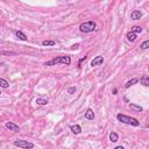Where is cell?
I'll use <instances>...</instances> for the list:
<instances>
[{
  "label": "cell",
  "mask_w": 149,
  "mask_h": 149,
  "mask_svg": "<svg viewBox=\"0 0 149 149\" xmlns=\"http://www.w3.org/2000/svg\"><path fill=\"white\" fill-rule=\"evenodd\" d=\"M57 63H63L65 65H70L71 64V57L70 56H60V57H56L51 61H48L44 63L46 66H51V65H55Z\"/></svg>",
  "instance_id": "cell-1"
},
{
  "label": "cell",
  "mask_w": 149,
  "mask_h": 149,
  "mask_svg": "<svg viewBox=\"0 0 149 149\" xmlns=\"http://www.w3.org/2000/svg\"><path fill=\"white\" fill-rule=\"evenodd\" d=\"M117 118L119 121H121V122H123V123H127V125H132V126H135V127H138L139 125H140V122H139L136 119L127 117V115L121 114V113H119V114L117 115Z\"/></svg>",
  "instance_id": "cell-2"
},
{
  "label": "cell",
  "mask_w": 149,
  "mask_h": 149,
  "mask_svg": "<svg viewBox=\"0 0 149 149\" xmlns=\"http://www.w3.org/2000/svg\"><path fill=\"white\" fill-rule=\"evenodd\" d=\"M96 29H97V23L95 21H87V22H84L79 26V30L82 33H91Z\"/></svg>",
  "instance_id": "cell-3"
},
{
  "label": "cell",
  "mask_w": 149,
  "mask_h": 149,
  "mask_svg": "<svg viewBox=\"0 0 149 149\" xmlns=\"http://www.w3.org/2000/svg\"><path fill=\"white\" fill-rule=\"evenodd\" d=\"M14 146L19 147V148H21V149H32V148H34V143L28 142V141H26V140H16V141H14Z\"/></svg>",
  "instance_id": "cell-4"
},
{
  "label": "cell",
  "mask_w": 149,
  "mask_h": 149,
  "mask_svg": "<svg viewBox=\"0 0 149 149\" xmlns=\"http://www.w3.org/2000/svg\"><path fill=\"white\" fill-rule=\"evenodd\" d=\"M103 63H104L103 56H96L91 62V66H99V65H103Z\"/></svg>",
  "instance_id": "cell-5"
},
{
  "label": "cell",
  "mask_w": 149,
  "mask_h": 149,
  "mask_svg": "<svg viewBox=\"0 0 149 149\" xmlns=\"http://www.w3.org/2000/svg\"><path fill=\"white\" fill-rule=\"evenodd\" d=\"M6 128L9 129V131H12V132H19L20 131V127L17 126V125H15V123L13 122H6Z\"/></svg>",
  "instance_id": "cell-6"
},
{
  "label": "cell",
  "mask_w": 149,
  "mask_h": 149,
  "mask_svg": "<svg viewBox=\"0 0 149 149\" xmlns=\"http://www.w3.org/2000/svg\"><path fill=\"white\" fill-rule=\"evenodd\" d=\"M141 16H142V12L141 11H133L131 13V19L132 20H139Z\"/></svg>",
  "instance_id": "cell-7"
},
{
  "label": "cell",
  "mask_w": 149,
  "mask_h": 149,
  "mask_svg": "<svg viewBox=\"0 0 149 149\" xmlns=\"http://www.w3.org/2000/svg\"><path fill=\"white\" fill-rule=\"evenodd\" d=\"M85 119H87V120H93L95 119V113L91 108H89L85 112Z\"/></svg>",
  "instance_id": "cell-8"
},
{
  "label": "cell",
  "mask_w": 149,
  "mask_h": 149,
  "mask_svg": "<svg viewBox=\"0 0 149 149\" xmlns=\"http://www.w3.org/2000/svg\"><path fill=\"white\" fill-rule=\"evenodd\" d=\"M71 132L73 133V134H79L80 132H82V127L79 126V125H73V126H71Z\"/></svg>",
  "instance_id": "cell-9"
},
{
  "label": "cell",
  "mask_w": 149,
  "mask_h": 149,
  "mask_svg": "<svg viewBox=\"0 0 149 149\" xmlns=\"http://www.w3.org/2000/svg\"><path fill=\"white\" fill-rule=\"evenodd\" d=\"M140 82L143 84L144 86H149V77L147 74H143V76L140 78Z\"/></svg>",
  "instance_id": "cell-10"
},
{
  "label": "cell",
  "mask_w": 149,
  "mask_h": 149,
  "mask_svg": "<svg viewBox=\"0 0 149 149\" xmlns=\"http://www.w3.org/2000/svg\"><path fill=\"white\" fill-rule=\"evenodd\" d=\"M15 36L19 37V39H20V40H22V41H26L27 40V36L23 34L21 30H15Z\"/></svg>",
  "instance_id": "cell-11"
},
{
  "label": "cell",
  "mask_w": 149,
  "mask_h": 149,
  "mask_svg": "<svg viewBox=\"0 0 149 149\" xmlns=\"http://www.w3.org/2000/svg\"><path fill=\"white\" fill-rule=\"evenodd\" d=\"M48 98H37L36 99V104L37 105H47L48 104Z\"/></svg>",
  "instance_id": "cell-12"
},
{
  "label": "cell",
  "mask_w": 149,
  "mask_h": 149,
  "mask_svg": "<svg viewBox=\"0 0 149 149\" xmlns=\"http://www.w3.org/2000/svg\"><path fill=\"white\" fill-rule=\"evenodd\" d=\"M131 32L134 33L135 35H136V34H140V33L142 32V28H141L140 26H133L132 29H131Z\"/></svg>",
  "instance_id": "cell-13"
},
{
  "label": "cell",
  "mask_w": 149,
  "mask_h": 149,
  "mask_svg": "<svg viewBox=\"0 0 149 149\" xmlns=\"http://www.w3.org/2000/svg\"><path fill=\"white\" fill-rule=\"evenodd\" d=\"M138 82H139L138 78H133L132 80H128V82H127L126 85H125V87H126V89H128V87H131V85H134V84H136Z\"/></svg>",
  "instance_id": "cell-14"
},
{
  "label": "cell",
  "mask_w": 149,
  "mask_h": 149,
  "mask_svg": "<svg viewBox=\"0 0 149 149\" xmlns=\"http://www.w3.org/2000/svg\"><path fill=\"white\" fill-rule=\"evenodd\" d=\"M127 40H128L129 42H134V41L136 40V35H135L134 33L129 32L128 34H127Z\"/></svg>",
  "instance_id": "cell-15"
},
{
  "label": "cell",
  "mask_w": 149,
  "mask_h": 149,
  "mask_svg": "<svg viewBox=\"0 0 149 149\" xmlns=\"http://www.w3.org/2000/svg\"><path fill=\"white\" fill-rule=\"evenodd\" d=\"M129 108L133 109V111H135V112H141L142 111V107L138 106V105H135V104H129Z\"/></svg>",
  "instance_id": "cell-16"
},
{
  "label": "cell",
  "mask_w": 149,
  "mask_h": 149,
  "mask_svg": "<svg viewBox=\"0 0 149 149\" xmlns=\"http://www.w3.org/2000/svg\"><path fill=\"white\" fill-rule=\"evenodd\" d=\"M109 140H111L112 142H117V141L119 140V136H118V134H117V133L112 132L111 134H109Z\"/></svg>",
  "instance_id": "cell-17"
},
{
  "label": "cell",
  "mask_w": 149,
  "mask_h": 149,
  "mask_svg": "<svg viewBox=\"0 0 149 149\" xmlns=\"http://www.w3.org/2000/svg\"><path fill=\"white\" fill-rule=\"evenodd\" d=\"M0 86L4 87V89H7L9 86V83L6 79H4V78H0Z\"/></svg>",
  "instance_id": "cell-18"
},
{
  "label": "cell",
  "mask_w": 149,
  "mask_h": 149,
  "mask_svg": "<svg viewBox=\"0 0 149 149\" xmlns=\"http://www.w3.org/2000/svg\"><path fill=\"white\" fill-rule=\"evenodd\" d=\"M56 42L55 41H43L42 42V46L43 47H48V46H55Z\"/></svg>",
  "instance_id": "cell-19"
},
{
  "label": "cell",
  "mask_w": 149,
  "mask_h": 149,
  "mask_svg": "<svg viewBox=\"0 0 149 149\" xmlns=\"http://www.w3.org/2000/svg\"><path fill=\"white\" fill-rule=\"evenodd\" d=\"M148 48H149V41L148 40L144 41V42L140 46V49H142V50H146V49H148Z\"/></svg>",
  "instance_id": "cell-20"
},
{
  "label": "cell",
  "mask_w": 149,
  "mask_h": 149,
  "mask_svg": "<svg viewBox=\"0 0 149 149\" xmlns=\"http://www.w3.org/2000/svg\"><path fill=\"white\" fill-rule=\"evenodd\" d=\"M68 92H69V93H74V92H76V87H74V86H71V87H69V89H68Z\"/></svg>",
  "instance_id": "cell-21"
},
{
  "label": "cell",
  "mask_w": 149,
  "mask_h": 149,
  "mask_svg": "<svg viewBox=\"0 0 149 149\" xmlns=\"http://www.w3.org/2000/svg\"><path fill=\"white\" fill-rule=\"evenodd\" d=\"M85 60H86V56H84L83 58H80L79 62H78V68H82V63H83V62H84Z\"/></svg>",
  "instance_id": "cell-22"
},
{
  "label": "cell",
  "mask_w": 149,
  "mask_h": 149,
  "mask_svg": "<svg viewBox=\"0 0 149 149\" xmlns=\"http://www.w3.org/2000/svg\"><path fill=\"white\" fill-rule=\"evenodd\" d=\"M14 52H9V51H0V55H13Z\"/></svg>",
  "instance_id": "cell-23"
},
{
  "label": "cell",
  "mask_w": 149,
  "mask_h": 149,
  "mask_svg": "<svg viewBox=\"0 0 149 149\" xmlns=\"http://www.w3.org/2000/svg\"><path fill=\"white\" fill-rule=\"evenodd\" d=\"M78 47H79V44H73V46H72V49H78Z\"/></svg>",
  "instance_id": "cell-24"
},
{
  "label": "cell",
  "mask_w": 149,
  "mask_h": 149,
  "mask_svg": "<svg viewBox=\"0 0 149 149\" xmlns=\"http://www.w3.org/2000/svg\"><path fill=\"white\" fill-rule=\"evenodd\" d=\"M114 149H125V148H123L122 146H118V147H115Z\"/></svg>",
  "instance_id": "cell-25"
},
{
  "label": "cell",
  "mask_w": 149,
  "mask_h": 149,
  "mask_svg": "<svg viewBox=\"0 0 149 149\" xmlns=\"http://www.w3.org/2000/svg\"><path fill=\"white\" fill-rule=\"evenodd\" d=\"M123 100L126 101V103H128V98H127V97H125V98H123Z\"/></svg>",
  "instance_id": "cell-26"
},
{
  "label": "cell",
  "mask_w": 149,
  "mask_h": 149,
  "mask_svg": "<svg viewBox=\"0 0 149 149\" xmlns=\"http://www.w3.org/2000/svg\"><path fill=\"white\" fill-rule=\"evenodd\" d=\"M117 92H118L117 89H114V90H113V95H117Z\"/></svg>",
  "instance_id": "cell-27"
},
{
  "label": "cell",
  "mask_w": 149,
  "mask_h": 149,
  "mask_svg": "<svg viewBox=\"0 0 149 149\" xmlns=\"http://www.w3.org/2000/svg\"><path fill=\"white\" fill-rule=\"evenodd\" d=\"M0 95H1V91H0Z\"/></svg>",
  "instance_id": "cell-28"
},
{
  "label": "cell",
  "mask_w": 149,
  "mask_h": 149,
  "mask_svg": "<svg viewBox=\"0 0 149 149\" xmlns=\"http://www.w3.org/2000/svg\"><path fill=\"white\" fill-rule=\"evenodd\" d=\"M0 65H1V63H0Z\"/></svg>",
  "instance_id": "cell-29"
}]
</instances>
